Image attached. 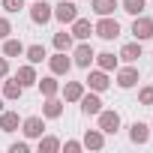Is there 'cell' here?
Masks as SVG:
<instances>
[{
	"instance_id": "9",
	"label": "cell",
	"mask_w": 153,
	"mask_h": 153,
	"mask_svg": "<svg viewBox=\"0 0 153 153\" xmlns=\"http://www.w3.org/2000/svg\"><path fill=\"white\" fill-rule=\"evenodd\" d=\"M48 69H51V75H69L72 60L66 57V51H57L54 57H48Z\"/></svg>"
},
{
	"instance_id": "25",
	"label": "cell",
	"mask_w": 153,
	"mask_h": 153,
	"mask_svg": "<svg viewBox=\"0 0 153 153\" xmlns=\"http://www.w3.org/2000/svg\"><path fill=\"white\" fill-rule=\"evenodd\" d=\"M93 60H96V66H99V69H105V72L117 69V57H114L111 51H102V54H96Z\"/></svg>"
},
{
	"instance_id": "3",
	"label": "cell",
	"mask_w": 153,
	"mask_h": 153,
	"mask_svg": "<svg viewBox=\"0 0 153 153\" xmlns=\"http://www.w3.org/2000/svg\"><path fill=\"white\" fill-rule=\"evenodd\" d=\"M96 117H99V129H102L105 135H114V132L120 129V114H117L114 108H102Z\"/></svg>"
},
{
	"instance_id": "36",
	"label": "cell",
	"mask_w": 153,
	"mask_h": 153,
	"mask_svg": "<svg viewBox=\"0 0 153 153\" xmlns=\"http://www.w3.org/2000/svg\"><path fill=\"white\" fill-rule=\"evenodd\" d=\"M150 135H153V123H150Z\"/></svg>"
},
{
	"instance_id": "31",
	"label": "cell",
	"mask_w": 153,
	"mask_h": 153,
	"mask_svg": "<svg viewBox=\"0 0 153 153\" xmlns=\"http://www.w3.org/2000/svg\"><path fill=\"white\" fill-rule=\"evenodd\" d=\"M27 150H30L27 141H12V144H9V153H27Z\"/></svg>"
},
{
	"instance_id": "26",
	"label": "cell",
	"mask_w": 153,
	"mask_h": 153,
	"mask_svg": "<svg viewBox=\"0 0 153 153\" xmlns=\"http://www.w3.org/2000/svg\"><path fill=\"white\" fill-rule=\"evenodd\" d=\"M60 150V138L54 135H39V153H57Z\"/></svg>"
},
{
	"instance_id": "4",
	"label": "cell",
	"mask_w": 153,
	"mask_h": 153,
	"mask_svg": "<svg viewBox=\"0 0 153 153\" xmlns=\"http://www.w3.org/2000/svg\"><path fill=\"white\" fill-rule=\"evenodd\" d=\"M132 36H135L138 42L153 39V18H147L144 12H141V15H135V21H132Z\"/></svg>"
},
{
	"instance_id": "13",
	"label": "cell",
	"mask_w": 153,
	"mask_h": 153,
	"mask_svg": "<svg viewBox=\"0 0 153 153\" xmlns=\"http://www.w3.org/2000/svg\"><path fill=\"white\" fill-rule=\"evenodd\" d=\"M129 141H132V144H147V141H150V126L141 123V120H135V123L129 126Z\"/></svg>"
},
{
	"instance_id": "17",
	"label": "cell",
	"mask_w": 153,
	"mask_h": 153,
	"mask_svg": "<svg viewBox=\"0 0 153 153\" xmlns=\"http://www.w3.org/2000/svg\"><path fill=\"white\" fill-rule=\"evenodd\" d=\"M36 87L42 96H57L60 93V81H57V75H48V78H36Z\"/></svg>"
},
{
	"instance_id": "6",
	"label": "cell",
	"mask_w": 153,
	"mask_h": 153,
	"mask_svg": "<svg viewBox=\"0 0 153 153\" xmlns=\"http://www.w3.org/2000/svg\"><path fill=\"white\" fill-rule=\"evenodd\" d=\"M138 78H141V72H138V66H123V69H117V87L120 90H132L135 84H138Z\"/></svg>"
},
{
	"instance_id": "10",
	"label": "cell",
	"mask_w": 153,
	"mask_h": 153,
	"mask_svg": "<svg viewBox=\"0 0 153 153\" xmlns=\"http://www.w3.org/2000/svg\"><path fill=\"white\" fill-rule=\"evenodd\" d=\"M78 102H81V111H84L87 117H96V114L102 111V99H99V93H96V90L84 93V96H81Z\"/></svg>"
},
{
	"instance_id": "12",
	"label": "cell",
	"mask_w": 153,
	"mask_h": 153,
	"mask_svg": "<svg viewBox=\"0 0 153 153\" xmlns=\"http://www.w3.org/2000/svg\"><path fill=\"white\" fill-rule=\"evenodd\" d=\"M63 114V102L57 99V96H45V102H42V117L45 120H57Z\"/></svg>"
},
{
	"instance_id": "23",
	"label": "cell",
	"mask_w": 153,
	"mask_h": 153,
	"mask_svg": "<svg viewBox=\"0 0 153 153\" xmlns=\"http://www.w3.org/2000/svg\"><path fill=\"white\" fill-rule=\"evenodd\" d=\"M24 54H27V60H30L33 66H36V63H42V60H48L45 45H39V42H36V45H27V48H24Z\"/></svg>"
},
{
	"instance_id": "33",
	"label": "cell",
	"mask_w": 153,
	"mask_h": 153,
	"mask_svg": "<svg viewBox=\"0 0 153 153\" xmlns=\"http://www.w3.org/2000/svg\"><path fill=\"white\" fill-rule=\"evenodd\" d=\"M81 147H84L81 141H66V147H63V150H66V153H78Z\"/></svg>"
},
{
	"instance_id": "22",
	"label": "cell",
	"mask_w": 153,
	"mask_h": 153,
	"mask_svg": "<svg viewBox=\"0 0 153 153\" xmlns=\"http://www.w3.org/2000/svg\"><path fill=\"white\" fill-rule=\"evenodd\" d=\"M24 54V42L21 39H3V57H21Z\"/></svg>"
},
{
	"instance_id": "32",
	"label": "cell",
	"mask_w": 153,
	"mask_h": 153,
	"mask_svg": "<svg viewBox=\"0 0 153 153\" xmlns=\"http://www.w3.org/2000/svg\"><path fill=\"white\" fill-rule=\"evenodd\" d=\"M12 33V24H9V18H0V39H6Z\"/></svg>"
},
{
	"instance_id": "2",
	"label": "cell",
	"mask_w": 153,
	"mask_h": 153,
	"mask_svg": "<svg viewBox=\"0 0 153 153\" xmlns=\"http://www.w3.org/2000/svg\"><path fill=\"white\" fill-rule=\"evenodd\" d=\"M93 57H96V51H93V48L87 45V39H84V42H78V45H72V66H81V69H90Z\"/></svg>"
},
{
	"instance_id": "35",
	"label": "cell",
	"mask_w": 153,
	"mask_h": 153,
	"mask_svg": "<svg viewBox=\"0 0 153 153\" xmlns=\"http://www.w3.org/2000/svg\"><path fill=\"white\" fill-rule=\"evenodd\" d=\"M3 108H6V102H3V96H0V111H3Z\"/></svg>"
},
{
	"instance_id": "1",
	"label": "cell",
	"mask_w": 153,
	"mask_h": 153,
	"mask_svg": "<svg viewBox=\"0 0 153 153\" xmlns=\"http://www.w3.org/2000/svg\"><path fill=\"white\" fill-rule=\"evenodd\" d=\"M93 33L99 36V39H105V42H111V39H117L120 36V24L111 18V15H102L96 24H93Z\"/></svg>"
},
{
	"instance_id": "21",
	"label": "cell",
	"mask_w": 153,
	"mask_h": 153,
	"mask_svg": "<svg viewBox=\"0 0 153 153\" xmlns=\"http://www.w3.org/2000/svg\"><path fill=\"white\" fill-rule=\"evenodd\" d=\"M120 3H117V0H93V3H90V9L102 18V15H114V9H117Z\"/></svg>"
},
{
	"instance_id": "34",
	"label": "cell",
	"mask_w": 153,
	"mask_h": 153,
	"mask_svg": "<svg viewBox=\"0 0 153 153\" xmlns=\"http://www.w3.org/2000/svg\"><path fill=\"white\" fill-rule=\"evenodd\" d=\"M6 75H9V60L0 57V78H6Z\"/></svg>"
},
{
	"instance_id": "29",
	"label": "cell",
	"mask_w": 153,
	"mask_h": 153,
	"mask_svg": "<svg viewBox=\"0 0 153 153\" xmlns=\"http://www.w3.org/2000/svg\"><path fill=\"white\" fill-rule=\"evenodd\" d=\"M0 9H6V12H21V9H24V0H0Z\"/></svg>"
},
{
	"instance_id": "5",
	"label": "cell",
	"mask_w": 153,
	"mask_h": 153,
	"mask_svg": "<svg viewBox=\"0 0 153 153\" xmlns=\"http://www.w3.org/2000/svg\"><path fill=\"white\" fill-rule=\"evenodd\" d=\"M54 18L60 24H72L75 18H78V6H75V0H60V3L54 6Z\"/></svg>"
},
{
	"instance_id": "11",
	"label": "cell",
	"mask_w": 153,
	"mask_h": 153,
	"mask_svg": "<svg viewBox=\"0 0 153 153\" xmlns=\"http://www.w3.org/2000/svg\"><path fill=\"white\" fill-rule=\"evenodd\" d=\"M90 90H96V93H102V90H108L111 87V81H108V72L105 69H93L90 75H87V81H84Z\"/></svg>"
},
{
	"instance_id": "8",
	"label": "cell",
	"mask_w": 153,
	"mask_h": 153,
	"mask_svg": "<svg viewBox=\"0 0 153 153\" xmlns=\"http://www.w3.org/2000/svg\"><path fill=\"white\" fill-rule=\"evenodd\" d=\"M21 132H24V138H39L45 132V117H39V114L24 117L21 120Z\"/></svg>"
},
{
	"instance_id": "27",
	"label": "cell",
	"mask_w": 153,
	"mask_h": 153,
	"mask_svg": "<svg viewBox=\"0 0 153 153\" xmlns=\"http://www.w3.org/2000/svg\"><path fill=\"white\" fill-rule=\"evenodd\" d=\"M120 6H123V12H126V15H132V18H135V15H141V12H144L147 0H120Z\"/></svg>"
},
{
	"instance_id": "16",
	"label": "cell",
	"mask_w": 153,
	"mask_h": 153,
	"mask_svg": "<svg viewBox=\"0 0 153 153\" xmlns=\"http://www.w3.org/2000/svg\"><path fill=\"white\" fill-rule=\"evenodd\" d=\"M90 33H93V24H90L87 18H75V21H72V39L84 42V39H90Z\"/></svg>"
},
{
	"instance_id": "14",
	"label": "cell",
	"mask_w": 153,
	"mask_h": 153,
	"mask_svg": "<svg viewBox=\"0 0 153 153\" xmlns=\"http://www.w3.org/2000/svg\"><path fill=\"white\" fill-rule=\"evenodd\" d=\"M81 144H84L87 150H102V147H105V132H102L99 126H96V129H87Z\"/></svg>"
},
{
	"instance_id": "28",
	"label": "cell",
	"mask_w": 153,
	"mask_h": 153,
	"mask_svg": "<svg viewBox=\"0 0 153 153\" xmlns=\"http://www.w3.org/2000/svg\"><path fill=\"white\" fill-rule=\"evenodd\" d=\"M72 33H66V30H60V33H54V48L57 51H72Z\"/></svg>"
},
{
	"instance_id": "19",
	"label": "cell",
	"mask_w": 153,
	"mask_h": 153,
	"mask_svg": "<svg viewBox=\"0 0 153 153\" xmlns=\"http://www.w3.org/2000/svg\"><path fill=\"white\" fill-rule=\"evenodd\" d=\"M120 60H126V63H135L138 57H141V42L135 39V42H126L123 48H120V54H117Z\"/></svg>"
},
{
	"instance_id": "15",
	"label": "cell",
	"mask_w": 153,
	"mask_h": 153,
	"mask_svg": "<svg viewBox=\"0 0 153 153\" xmlns=\"http://www.w3.org/2000/svg\"><path fill=\"white\" fill-rule=\"evenodd\" d=\"M60 93H63L66 102H78V99L84 96V81H66V84L60 87Z\"/></svg>"
},
{
	"instance_id": "30",
	"label": "cell",
	"mask_w": 153,
	"mask_h": 153,
	"mask_svg": "<svg viewBox=\"0 0 153 153\" xmlns=\"http://www.w3.org/2000/svg\"><path fill=\"white\" fill-rule=\"evenodd\" d=\"M138 102L141 105H153V87H141L138 90Z\"/></svg>"
},
{
	"instance_id": "7",
	"label": "cell",
	"mask_w": 153,
	"mask_h": 153,
	"mask_svg": "<svg viewBox=\"0 0 153 153\" xmlns=\"http://www.w3.org/2000/svg\"><path fill=\"white\" fill-rule=\"evenodd\" d=\"M54 18V6H48L45 0H33V6H30V21L33 24H48Z\"/></svg>"
},
{
	"instance_id": "24",
	"label": "cell",
	"mask_w": 153,
	"mask_h": 153,
	"mask_svg": "<svg viewBox=\"0 0 153 153\" xmlns=\"http://www.w3.org/2000/svg\"><path fill=\"white\" fill-rule=\"evenodd\" d=\"M21 93H24V87L18 84V78L3 81V99H21Z\"/></svg>"
},
{
	"instance_id": "18",
	"label": "cell",
	"mask_w": 153,
	"mask_h": 153,
	"mask_svg": "<svg viewBox=\"0 0 153 153\" xmlns=\"http://www.w3.org/2000/svg\"><path fill=\"white\" fill-rule=\"evenodd\" d=\"M18 126H21V120L15 111H6V108L0 111V132H15Z\"/></svg>"
},
{
	"instance_id": "20",
	"label": "cell",
	"mask_w": 153,
	"mask_h": 153,
	"mask_svg": "<svg viewBox=\"0 0 153 153\" xmlns=\"http://www.w3.org/2000/svg\"><path fill=\"white\" fill-rule=\"evenodd\" d=\"M18 84L21 87H33L36 84V69H33V63H27V66H18Z\"/></svg>"
}]
</instances>
